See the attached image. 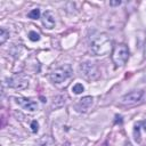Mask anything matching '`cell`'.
Masks as SVG:
<instances>
[{"label":"cell","mask_w":146,"mask_h":146,"mask_svg":"<svg viewBox=\"0 0 146 146\" xmlns=\"http://www.w3.org/2000/svg\"><path fill=\"white\" fill-rule=\"evenodd\" d=\"M143 95H144V91L143 90H133V91H130V92L123 95L120 98V103L123 104V105H133V104H137L138 102H140Z\"/></svg>","instance_id":"5"},{"label":"cell","mask_w":146,"mask_h":146,"mask_svg":"<svg viewBox=\"0 0 146 146\" xmlns=\"http://www.w3.org/2000/svg\"><path fill=\"white\" fill-rule=\"evenodd\" d=\"M140 127H141L140 122H138V123H136V124H135L133 136H135V140H136L137 143H139V141H140V132H139V130H140Z\"/></svg>","instance_id":"13"},{"label":"cell","mask_w":146,"mask_h":146,"mask_svg":"<svg viewBox=\"0 0 146 146\" xmlns=\"http://www.w3.org/2000/svg\"><path fill=\"white\" fill-rule=\"evenodd\" d=\"M29 39L31 41H39L40 40V34L35 31H30L29 32Z\"/></svg>","instance_id":"16"},{"label":"cell","mask_w":146,"mask_h":146,"mask_svg":"<svg viewBox=\"0 0 146 146\" xmlns=\"http://www.w3.org/2000/svg\"><path fill=\"white\" fill-rule=\"evenodd\" d=\"M67 98L66 95H59V96H56L54 97V102H52V105L51 107L52 108H58V107H62L64 104H65V99Z\"/></svg>","instance_id":"10"},{"label":"cell","mask_w":146,"mask_h":146,"mask_svg":"<svg viewBox=\"0 0 146 146\" xmlns=\"http://www.w3.org/2000/svg\"><path fill=\"white\" fill-rule=\"evenodd\" d=\"M129 58V48L124 43H120L114 46L112 50V60L115 66H123Z\"/></svg>","instance_id":"2"},{"label":"cell","mask_w":146,"mask_h":146,"mask_svg":"<svg viewBox=\"0 0 146 146\" xmlns=\"http://www.w3.org/2000/svg\"><path fill=\"white\" fill-rule=\"evenodd\" d=\"M92 104H94V98L91 96H86L79 99V102L75 104V108L79 112H87L90 110Z\"/></svg>","instance_id":"9"},{"label":"cell","mask_w":146,"mask_h":146,"mask_svg":"<svg viewBox=\"0 0 146 146\" xmlns=\"http://www.w3.org/2000/svg\"><path fill=\"white\" fill-rule=\"evenodd\" d=\"M7 84L10 87V88H14V89H18V90H23L25 88H27L29 86V81L21 76V75H15V76H11L10 79L7 80Z\"/></svg>","instance_id":"6"},{"label":"cell","mask_w":146,"mask_h":146,"mask_svg":"<svg viewBox=\"0 0 146 146\" xmlns=\"http://www.w3.org/2000/svg\"><path fill=\"white\" fill-rule=\"evenodd\" d=\"M83 90H84V87H83L81 83H75V84L72 87V91H73L74 94H76V95L83 92Z\"/></svg>","instance_id":"15"},{"label":"cell","mask_w":146,"mask_h":146,"mask_svg":"<svg viewBox=\"0 0 146 146\" xmlns=\"http://www.w3.org/2000/svg\"><path fill=\"white\" fill-rule=\"evenodd\" d=\"M8 38H9V32H8L6 29L1 27V29H0V43L3 44Z\"/></svg>","instance_id":"12"},{"label":"cell","mask_w":146,"mask_h":146,"mask_svg":"<svg viewBox=\"0 0 146 146\" xmlns=\"http://www.w3.org/2000/svg\"><path fill=\"white\" fill-rule=\"evenodd\" d=\"M39 146H57V144H56V141H55L51 137H49V136H44V137L40 140Z\"/></svg>","instance_id":"11"},{"label":"cell","mask_w":146,"mask_h":146,"mask_svg":"<svg viewBox=\"0 0 146 146\" xmlns=\"http://www.w3.org/2000/svg\"><path fill=\"white\" fill-rule=\"evenodd\" d=\"M41 21H42V24L46 29H54L55 27V24H56V17H55V14L51 11V10H46L42 16H41Z\"/></svg>","instance_id":"8"},{"label":"cell","mask_w":146,"mask_h":146,"mask_svg":"<svg viewBox=\"0 0 146 146\" xmlns=\"http://www.w3.org/2000/svg\"><path fill=\"white\" fill-rule=\"evenodd\" d=\"M27 16H29V18H31V19H38V18L40 17V9H39V8L32 9V10L27 14Z\"/></svg>","instance_id":"14"},{"label":"cell","mask_w":146,"mask_h":146,"mask_svg":"<svg viewBox=\"0 0 146 146\" xmlns=\"http://www.w3.org/2000/svg\"><path fill=\"white\" fill-rule=\"evenodd\" d=\"M112 39L106 33H97L90 39L89 51L94 56H106L112 51Z\"/></svg>","instance_id":"1"},{"label":"cell","mask_w":146,"mask_h":146,"mask_svg":"<svg viewBox=\"0 0 146 146\" xmlns=\"http://www.w3.org/2000/svg\"><path fill=\"white\" fill-rule=\"evenodd\" d=\"M73 71L70 64H65L63 66H59L57 68H55L50 74H49V79L51 82L54 83H62L63 81L67 80L71 75H72Z\"/></svg>","instance_id":"3"},{"label":"cell","mask_w":146,"mask_h":146,"mask_svg":"<svg viewBox=\"0 0 146 146\" xmlns=\"http://www.w3.org/2000/svg\"><path fill=\"white\" fill-rule=\"evenodd\" d=\"M140 124H141V128L144 129V131H146V120L143 121V122H140Z\"/></svg>","instance_id":"19"},{"label":"cell","mask_w":146,"mask_h":146,"mask_svg":"<svg viewBox=\"0 0 146 146\" xmlns=\"http://www.w3.org/2000/svg\"><path fill=\"white\" fill-rule=\"evenodd\" d=\"M38 130H39V123H38V121L34 120V121L31 122V131H32L33 133H36Z\"/></svg>","instance_id":"17"},{"label":"cell","mask_w":146,"mask_h":146,"mask_svg":"<svg viewBox=\"0 0 146 146\" xmlns=\"http://www.w3.org/2000/svg\"><path fill=\"white\" fill-rule=\"evenodd\" d=\"M110 5L111 6H119V5H121V1L120 0H113V1H110Z\"/></svg>","instance_id":"18"},{"label":"cell","mask_w":146,"mask_h":146,"mask_svg":"<svg viewBox=\"0 0 146 146\" xmlns=\"http://www.w3.org/2000/svg\"><path fill=\"white\" fill-rule=\"evenodd\" d=\"M79 71L81 76H83L84 79L91 81V80H97L100 76V72L97 67V65L95 63L91 62H84L81 63L79 66Z\"/></svg>","instance_id":"4"},{"label":"cell","mask_w":146,"mask_h":146,"mask_svg":"<svg viewBox=\"0 0 146 146\" xmlns=\"http://www.w3.org/2000/svg\"><path fill=\"white\" fill-rule=\"evenodd\" d=\"M16 103H17L22 108H24V110L27 111V112H35V111H38V108H39V105H38L36 102L31 100V99H27V98H23V97L16 98Z\"/></svg>","instance_id":"7"},{"label":"cell","mask_w":146,"mask_h":146,"mask_svg":"<svg viewBox=\"0 0 146 146\" xmlns=\"http://www.w3.org/2000/svg\"><path fill=\"white\" fill-rule=\"evenodd\" d=\"M144 57L146 58V40H145V44H144Z\"/></svg>","instance_id":"20"}]
</instances>
